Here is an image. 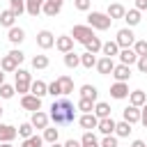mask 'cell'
I'll return each mask as SVG.
<instances>
[{
	"label": "cell",
	"instance_id": "obj_8",
	"mask_svg": "<svg viewBox=\"0 0 147 147\" xmlns=\"http://www.w3.org/2000/svg\"><path fill=\"white\" fill-rule=\"evenodd\" d=\"M62 5H64V0H44L41 11H44L46 16H57V14L62 11Z\"/></svg>",
	"mask_w": 147,
	"mask_h": 147
},
{
	"label": "cell",
	"instance_id": "obj_38",
	"mask_svg": "<svg viewBox=\"0 0 147 147\" xmlns=\"http://www.w3.org/2000/svg\"><path fill=\"white\" fill-rule=\"evenodd\" d=\"M94 103H96V101H92V99H83V96H80V101H78L76 108L83 110V113H92V110H94Z\"/></svg>",
	"mask_w": 147,
	"mask_h": 147
},
{
	"label": "cell",
	"instance_id": "obj_5",
	"mask_svg": "<svg viewBox=\"0 0 147 147\" xmlns=\"http://www.w3.org/2000/svg\"><path fill=\"white\" fill-rule=\"evenodd\" d=\"M90 37H94V30H92L90 25H74V30H71V39H74V41L85 44Z\"/></svg>",
	"mask_w": 147,
	"mask_h": 147
},
{
	"label": "cell",
	"instance_id": "obj_26",
	"mask_svg": "<svg viewBox=\"0 0 147 147\" xmlns=\"http://www.w3.org/2000/svg\"><path fill=\"white\" fill-rule=\"evenodd\" d=\"M41 5H44V0H25V11L30 16H39L41 14Z\"/></svg>",
	"mask_w": 147,
	"mask_h": 147
},
{
	"label": "cell",
	"instance_id": "obj_51",
	"mask_svg": "<svg viewBox=\"0 0 147 147\" xmlns=\"http://www.w3.org/2000/svg\"><path fill=\"white\" fill-rule=\"evenodd\" d=\"M64 147H80V140H74V138H71V140L64 142Z\"/></svg>",
	"mask_w": 147,
	"mask_h": 147
},
{
	"label": "cell",
	"instance_id": "obj_37",
	"mask_svg": "<svg viewBox=\"0 0 147 147\" xmlns=\"http://www.w3.org/2000/svg\"><path fill=\"white\" fill-rule=\"evenodd\" d=\"M9 9L16 14V18L25 11V0H9Z\"/></svg>",
	"mask_w": 147,
	"mask_h": 147
},
{
	"label": "cell",
	"instance_id": "obj_42",
	"mask_svg": "<svg viewBox=\"0 0 147 147\" xmlns=\"http://www.w3.org/2000/svg\"><path fill=\"white\" fill-rule=\"evenodd\" d=\"M32 67L34 69H46L48 67V57L46 55H34L32 57Z\"/></svg>",
	"mask_w": 147,
	"mask_h": 147
},
{
	"label": "cell",
	"instance_id": "obj_57",
	"mask_svg": "<svg viewBox=\"0 0 147 147\" xmlns=\"http://www.w3.org/2000/svg\"><path fill=\"white\" fill-rule=\"evenodd\" d=\"M0 117H2V108H0Z\"/></svg>",
	"mask_w": 147,
	"mask_h": 147
},
{
	"label": "cell",
	"instance_id": "obj_4",
	"mask_svg": "<svg viewBox=\"0 0 147 147\" xmlns=\"http://www.w3.org/2000/svg\"><path fill=\"white\" fill-rule=\"evenodd\" d=\"M115 41H117V46H119V48H131V46H133V41H136V34H133V30H131V28H122V30L117 32Z\"/></svg>",
	"mask_w": 147,
	"mask_h": 147
},
{
	"label": "cell",
	"instance_id": "obj_13",
	"mask_svg": "<svg viewBox=\"0 0 147 147\" xmlns=\"http://www.w3.org/2000/svg\"><path fill=\"white\" fill-rule=\"evenodd\" d=\"M113 69H115V62H113V57H101V60H96V71L101 74V76H108V74H113Z\"/></svg>",
	"mask_w": 147,
	"mask_h": 147
},
{
	"label": "cell",
	"instance_id": "obj_3",
	"mask_svg": "<svg viewBox=\"0 0 147 147\" xmlns=\"http://www.w3.org/2000/svg\"><path fill=\"white\" fill-rule=\"evenodd\" d=\"M30 83H32L30 71H25V69H16V83H14L16 92H18V94H28V92H30Z\"/></svg>",
	"mask_w": 147,
	"mask_h": 147
},
{
	"label": "cell",
	"instance_id": "obj_18",
	"mask_svg": "<svg viewBox=\"0 0 147 147\" xmlns=\"http://www.w3.org/2000/svg\"><path fill=\"white\" fill-rule=\"evenodd\" d=\"M115 119L113 117H103V119H99V124H96V129L103 133V136H110V133H115Z\"/></svg>",
	"mask_w": 147,
	"mask_h": 147
},
{
	"label": "cell",
	"instance_id": "obj_7",
	"mask_svg": "<svg viewBox=\"0 0 147 147\" xmlns=\"http://www.w3.org/2000/svg\"><path fill=\"white\" fill-rule=\"evenodd\" d=\"M37 46L44 48V51L53 48V46H55V37H53V32H51V30H41V32L37 34Z\"/></svg>",
	"mask_w": 147,
	"mask_h": 147
},
{
	"label": "cell",
	"instance_id": "obj_50",
	"mask_svg": "<svg viewBox=\"0 0 147 147\" xmlns=\"http://www.w3.org/2000/svg\"><path fill=\"white\" fill-rule=\"evenodd\" d=\"M136 9L138 11H145L147 9V0H136Z\"/></svg>",
	"mask_w": 147,
	"mask_h": 147
},
{
	"label": "cell",
	"instance_id": "obj_44",
	"mask_svg": "<svg viewBox=\"0 0 147 147\" xmlns=\"http://www.w3.org/2000/svg\"><path fill=\"white\" fill-rule=\"evenodd\" d=\"M48 94H51V96H62V90H60V83H57V78H55L53 83H48Z\"/></svg>",
	"mask_w": 147,
	"mask_h": 147
},
{
	"label": "cell",
	"instance_id": "obj_45",
	"mask_svg": "<svg viewBox=\"0 0 147 147\" xmlns=\"http://www.w3.org/2000/svg\"><path fill=\"white\" fill-rule=\"evenodd\" d=\"M74 5H76V9L87 11V9H90V5H92V0H74Z\"/></svg>",
	"mask_w": 147,
	"mask_h": 147
},
{
	"label": "cell",
	"instance_id": "obj_16",
	"mask_svg": "<svg viewBox=\"0 0 147 147\" xmlns=\"http://www.w3.org/2000/svg\"><path fill=\"white\" fill-rule=\"evenodd\" d=\"M113 76H115V80H122V83H126L129 78H131V67H126V64H115V69H113Z\"/></svg>",
	"mask_w": 147,
	"mask_h": 147
},
{
	"label": "cell",
	"instance_id": "obj_47",
	"mask_svg": "<svg viewBox=\"0 0 147 147\" xmlns=\"http://www.w3.org/2000/svg\"><path fill=\"white\" fill-rule=\"evenodd\" d=\"M9 55H11L14 60H16V64H21V62L25 60V53H23V51H18V48H14V51H11Z\"/></svg>",
	"mask_w": 147,
	"mask_h": 147
},
{
	"label": "cell",
	"instance_id": "obj_27",
	"mask_svg": "<svg viewBox=\"0 0 147 147\" xmlns=\"http://www.w3.org/2000/svg\"><path fill=\"white\" fill-rule=\"evenodd\" d=\"M124 21H126L129 28H133V25H138L142 18H140V11H138V9H129V11H124Z\"/></svg>",
	"mask_w": 147,
	"mask_h": 147
},
{
	"label": "cell",
	"instance_id": "obj_36",
	"mask_svg": "<svg viewBox=\"0 0 147 147\" xmlns=\"http://www.w3.org/2000/svg\"><path fill=\"white\" fill-rule=\"evenodd\" d=\"M57 136H60V131H57V129H48V126H46L41 138H44V142H48V145H51V142H57Z\"/></svg>",
	"mask_w": 147,
	"mask_h": 147
},
{
	"label": "cell",
	"instance_id": "obj_33",
	"mask_svg": "<svg viewBox=\"0 0 147 147\" xmlns=\"http://www.w3.org/2000/svg\"><path fill=\"white\" fill-rule=\"evenodd\" d=\"M80 147H99V140L92 131H85L83 138H80Z\"/></svg>",
	"mask_w": 147,
	"mask_h": 147
},
{
	"label": "cell",
	"instance_id": "obj_40",
	"mask_svg": "<svg viewBox=\"0 0 147 147\" xmlns=\"http://www.w3.org/2000/svg\"><path fill=\"white\" fill-rule=\"evenodd\" d=\"M32 131H34V126H32L30 122H23V124L18 126V136H21L23 140H25V138H30V136H32Z\"/></svg>",
	"mask_w": 147,
	"mask_h": 147
},
{
	"label": "cell",
	"instance_id": "obj_6",
	"mask_svg": "<svg viewBox=\"0 0 147 147\" xmlns=\"http://www.w3.org/2000/svg\"><path fill=\"white\" fill-rule=\"evenodd\" d=\"M21 108L32 110V113H34V110H41V99L28 92V94H23V96H21Z\"/></svg>",
	"mask_w": 147,
	"mask_h": 147
},
{
	"label": "cell",
	"instance_id": "obj_53",
	"mask_svg": "<svg viewBox=\"0 0 147 147\" xmlns=\"http://www.w3.org/2000/svg\"><path fill=\"white\" fill-rule=\"evenodd\" d=\"M21 147H32V145H30V142H28V138H25V140L21 142Z\"/></svg>",
	"mask_w": 147,
	"mask_h": 147
},
{
	"label": "cell",
	"instance_id": "obj_11",
	"mask_svg": "<svg viewBox=\"0 0 147 147\" xmlns=\"http://www.w3.org/2000/svg\"><path fill=\"white\" fill-rule=\"evenodd\" d=\"M18 136V129L11 124H0V142H11Z\"/></svg>",
	"mask_w": 147,
	"mask_h": 147
},
{
	"label": "cell",
	"instance_id": "obj_28",
	"mask_svg": "<svg viewBox=\"0 0 147 147\" xmlns=\"http://www.w3.org/2000/svg\"><path fill=\"white\" fill-rule=\"evenodd\" d=\"M101 53H103L106 57H115V55L119 53L117 41H106V44H101Z\"/></svg>",
	"mask_w": 147,
	"mask_h": 147
},
{
	"label": "cell",
	"instance_id": "obj_35",
	"mask_svg": "<svg viewBox=\"0 0 147 147\" xmlns=\"http://www.w3.org/2000/svg\"><path fill=\"white\" fill-rule=\"evenodd\" d=\"M80 96H83V99H92V101H96V99H99V92H96L94 85H83V87H80Z\"/></svg>",
	"mask_w": 147,
	"mask_h": 147
},
{
	"label": "cell",
	"instance_id": "obj_43",
	"mask_svg": "<svg viewBox=\"0 0 147 147\" xmlns=\"http://www.w3.org/2000/svg\"><path fill=\"white\" fill-rule=\"evenodd\" d=\"M99 147H117V136H115V133L103 136V140L99 142Z\"/></svg>",
	"mask_w": 147,
	"mask_h": 147
},
{
	"label": "cell",
	"instance_id": "obj_48",
	"mask_svg": "<svg viewBox=\"0 0 147 147\" xmlns=\"http://www.w3.org/2000/svg\"><path fill=\"white\" fill-rule=\"evenodd\" d=\"M28 142H30L32 147H41V145H44V138H41V136H34V133H32V136L28 138Z\"/></svg>",
	"mask_w": 147,
	"mask_h": 147
},
{
	"label": "cell",
	"instance_id": "obj_20",
	"mask_svg": "<svg viewBox=\"0 0 147 147\" xmlns=\"http://www.w3.org/2000/svg\"><path fill=\"white\" fill-rule=\"evenodd\" d=\"M0 69H2L5 74H11V71H16V69H18V64H16V60L7 53V55H2V57H0Z\"/></svg>",
	"mask_w": 147,
	"mask_h": 147
},
{
	"label": "cell",
	"instance_id": "obj_30",
	"mask_svg": "<svg viewBox=\"0 0 147 147\" xmlns=\"http://www.w3.org/2000/svg\"><path fill=\"white\" fill-rule=\"evenodd\" d=\"M101 44H103V41L94 34V37H90V39L85 41V51H90V53H94V55H96V53L101 51Z\"/></svg>",
	"mask_w": 147,
	"mask_h": 147
},
{
	"label": "cell",
	"instance_id": "obj_29",
	"mask_svg": "<svg viewBox=\"0 0 147 147\" xmlns=\"http://www.w3.org/2000/svg\"><path fill=\"white\" fill-rule=\"evenodd\" d=\"M64 67H69V69L80 67V55H78V53H74V51L64 53Z\"/></svg>",
	"mask_w": 147,
	"mask_h": 147
},
{
	"label": "cell",
	"instance_id": "obj_1",
	"mask_svg": "<svg viewBox=\"0 0 147 147\" xmlns=\"http://www.w3.org/2000/svg\"><path fill=\"white\" fill-rule=\"evenodd\" d=\"M76 106L69 101V99H57L51 103V113H48V119H53L55 124H71L76 119Z\"/></svg>",
	"mask_w": 147,
	"mask_h": 147
},
{
	"label": "cell",
	"instance_id": "obj_58",
	"mask_svg": "<svg viewBox=\"0 0 147 147\" xmlns=\"http://www.w3.org/2000/svg\"><path fill=\"white\" fill-rule=\"evenodd\" d=\"M117 147H119V145H117Z\"/></svg>",
	"mask_w": 147,
	"mask_h": 147
},
{
	"label": "cell",
	"instance_id": "obj_41",
	"mask_svg": "<svg viewBox=\"0 0 147 147\" xmlns=\"http://www.w3.org/2000/svg\"><path fill=\"white\" fill-rule=\"evenodd\" d=\"M133 51H136V55L140 57V55H147V41L145 39H138V41H133V46H131Z\"/></svg>",
	"mask_w": 147,
	"mask_h": 147
},
{
	"label": "cell",
	"instance_id": "obj_14",
	"mask_svg": "<svg viewBox=\"0 0 147 147\" xmlns=\"http://www.w3.org/2000/svg\"><path fill=\"white\" fill-rule=\"evenodd\" d=\"M110 96L113 99H126L129 96V85L122 83V80H117L115 85H110Z\"/></svg>",
	"mask_w": 147,
	"mask_h": 147
},
{
	"label": "cell",
	"instance_id": "obj_22",
	"mask_svg": "<svg viewBox=\"0 0 147 147\" xmlns=\"http://www.w3.org/2000/svg\"><path fill=\"white\" fill-rule=\"evenodd\" d=\"M124 11H126V9H124L122 2H113V5H108V11H106V14L115 21V18H124Z\"/></svg>",
	"mask_w": 147,
	"mask_h": 147
},
{
	"label": "cell",
	"instance_id": "obj_25",
	"mask_svg": "<svg viewBox=\"0 0 147 147\" xmlns=\"http://www.w3.org/2000/svg\"><path fill=\"white\" fill-rule=\"evenodd\" d=\"M131 126H133V124H129L126 119H122V122H117V124H115V136H117V138H126V136H129V133L133 131Z\"/></svg>",
	"mask_w": 147,
	"mask_h": 147
},
{
	"label": "cell",
	"instance_id": "obj_9",
	"mask_svg": "<svg viewBox=\"0 0 147 147\" xmlns=\"http://www.w3.org/2000/svg\"><path fill=\"white\" fill-rule=\"evenodd\" d=\"M78 124H80L85 131H94V129H96V124H99V117H96L94 113H83V115H80V119H78Z\"/></svg>",
	"mask_w": 147,
	"mask_h": 147
},
{
	"label": "cell",
	"instance_id": "obj_21",
	"mask_svg": "<svg viewBox=\"0 0 147 147\" xmlns=\"http://www.w3.org/2000/svg\"><path fill=\"white\" fill-rule=\"evenodd\" d=\"M30 94H34V96H46L48 94V85L44 83V80H32L30 83Z\"/></svg>",
	"mask_w": 147,
	"mask_h": 147
},
{
	"label": "cell",
	"instance_id": "obj_23",
	"mask_svg": "<svg viewBox=\"0 0 147 147\" xmlns=\"http://www.w3.org/2000/svg\"><path fill=\"white\" fill-rule=\"evenodd\" d=\"M145 101H147V94H145L142 90H133V92H129V103H131V106H138V108H140Z\"/></svg>",
	"mask_w": 147,
	"mask_h": 147
},
{
	"label": "cell",
	"instance_id": "obj_10",
	"mask_svg": "<svg viewBox=\"0 0 147 147\" xmlns=\"http://www.w3.org/2000/svg\"><path fill=\"white\" fill-rule=\"evenodd\" d=\"M30 124H32L34 129H41V131H44V129L48 126V115H46L44 110H34L32 117H30Z\"/></svg>",
	"mask_w": 147,
	"mask_h": 147
},
{
	"label": "cell",
	"instance_id": "obj_54",
	"mask_svg": "<svg viewBox=\"0 0 147 147\" xmlns=\"http://www.w3.org/2000/svg\"><path fill=\"white\" fill-rule=\"evenodd\" d=\"M2 83H5V71L0 69V85H2Z\"/></svg>",
	"mask_w": 147,
	"mask_h": 147
},
{
	"label": "cell",
	"instance_id": "obj_34",
	"mask_svg": "<svg viewBox=\"0 0 147 147\" xmlns=\"http://www.w3.org/2000/svg\"><path fill=\"white\" fill-rule=\"evenodd\" d=\"M80 64H83L85 69H92V67H96V55H94V53H90V51H85V53L80 55Z\"/></svg>",
	"mask_w": 147,
	"mask_h": 147
},
{
	"label": "cell",
	"instance_id": "obj_24",
	"mask_svg": "<svg viewBox=\"0 0 147 147\" xmlns=\"http://www.w3.org/2000/svg\"><path fill=\"white\" fill-rule=\"evenodd\" d=\"M92 113H94L99 119H103V117H110V103H106V101H96Z\"/></svg>",
	"mask_w": 147,
	"mask_h": 147
},
{
	"label": "cell",
	"instance_id": "obj_17",
	"mask_svg": "<svg viewBox=\"0 0 147 147\" xmlns=\"http://www.w3.org/2000/svg\"><path fill=\"white\" fill-rule=\"evenodd\" d=\"M122 115H124V119L129 122V124H136V122H140V108L138 106H126L124 110H122Z\"/></svg>",
	"mask_w": 147,
	"mask_h": 147
},
{
	"label": "cell",
	"instance_id": "obj_55",
	"mask_svg": "<svg viewBox=\"0 0 147 147\" xmlns=\"http://www.w3.org/2000/svg\"><path fill=\"white\" fill-rule=\"evenodd\" d=\"M0 147H14L11 142H0Z\"/></svg>",
	"mask_w": 147,
	"mask_h": 147
},
{
	"label": "cell",
	"instance_id": "obj_46",
	"mask_svg": "<svg viewBox=\"0 0 147 147\" xmlns=\"http://www.w3.org/2000/svg\"><path fill=\"white\" fill-rule=\"evenodd\" d=\"M136 64H138V71L140 74H147V55H140Z\"/></svg>",
	"mask_w": 147,
	"mask_h": 147
},
{
	"label": "cell",
	"instance_id": "obj_31",
	"mask_svg": "<svg viewBox=\"0 0 147 147\" xmlns=\"http://www.w3.org/2000/svg\"><path fill=\"white\" fill-rule=\"evenodd\" d=\"M57 83H60L62 94H71V92H74V78H69V76H60Z\"/></svg>",
	"mask_w": 147,
	"mask_h": 147
},
{
	"label": "cell",
	"instance_id": "obj_19",
	"mask_svg": "<svg viewBox=\"0 0 147 147\" xmlns=\"http://www.w3.org/2000/svg\"><path fill=\"white\" fill-rule=\"evenodd\" d=\"M7 39H9V41L16 46V44H21V41L25 39V30H23V28H16V25H11V28H9V32H7Z\"/></svg>",
	"mask_w": 147,
	"mask_h": 147
},
{
	"label": "cell",
	"instance_id": "obj_39",
	"mask_svg": "<svg viewBox=\"0 0 147 147\" xmlns=\"http://www.w3.org/2000/svg\"><path fill=\"white\" fill-rule=\"evenodd\" d=\"M14 94H16V87H14V85H7V83L0 85V96H2V99H11Z\"/></svg>",
	"mask_w": 147,
	"mask_h": 147
},
{
	"label": "cell",
	"instance_id": "obj_49",
	"mask_svg": "<svg viewBox=\"0 0 147 147\" xmlns=\"http://www.w3.org/2000/svg\"><path fill=\"white\" fill-rule=\"evenodd\" d=\"M140 124H142V126L147 129V101H145V103L140 106Z\"/></svg>",
	"mask_w": 147,
	"mask_h": 147
},
{
	"label": "cell",
	"instance_id": "obj_32",
	"mask_svg": "<svg viewBox=\"0 0 147 147\" xmlns=\"http://www.w3.org/2000/svg\"><path fill=\"white\" fill-rule=\"evenodd\" d=\"M14 21H16V14H14L11 9H5V11H0V25H5V28H11V25H14Z\"/></svg>",
	"mask_w": 147,
	"mask_h": 147
},
{
	"label": "cell",
	"instance_id": "obj_12",
	"mask_svg": "<svg viewBox=\"0 0 147 147\" xmlns=\"http://www.w3.org/2000/svg\"><path fill=\"white\" fill-rule=\"evenodd\" d=\"M119 62L122 64H126V67H131V64H136L138 62V55H136V51L133 48H119Z\"/></svg>",
	"mask_w": 147,
	"mask_h": 147
},
{
	"label": "cell",
	"instance_id": "obj_56",
	"mask_svg": "<svg viewBox=\"0 0 147 147\" xmlns=\"http://www.w3.org/2000/svg\"><path fill=\"white\" fill-rule=\"evenodd\" d=\"M51 147H64V145H60V142H51Z\"/></svg>",
	"mask_w": 147,
	"mask_h": 147
},
{
	"label": "cell",
	"instance_id": "obj_15",
	"mask_svg": "<svg viewBox=\"0 0 147 147\" xmlns=\"http://www.w3.org/2000/svg\"><path fill=\"white\" fill-rule=\"evenodd\" d=\"M55 48H57L60 53H69V51H74V39H71L69 34H62V37L55 39Z\"/></svg>",
	"mask_w": 147,
	"mask_h": 147
},
{
	"label": "cell",
	"instance_id": "obj_52",
	"mask_svg": "<svg viewBox=\"0 0 147 147\" xmlns=\"http://www.w3.org/2000/svg\"><path fill=\"white\" fill-rule=\"evenodd\" d=\"M131 147H147V145H145L142 140H133V142H131Z\"/></svg>",
	"mask_w": 147,
	"mask_h": 147
},
{
	"label": "cell",
	"instance_id": "obj_2",
	"mask_svg": "<svg viewBox=\"0 0 147 147\" xmlns=\"http://www.w3.org/2000/svg\"><path fill=\"white\" fill-rule=\"evenodd\" d=\"M87 25L92 28V30H108L110 25H113V18L108 16V14H101V11H92L90 16H87Z\"/></svg>",
	"mask_w": 147,
	"mask_h": 147
}]
</instances>
